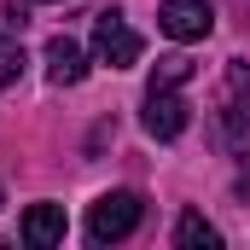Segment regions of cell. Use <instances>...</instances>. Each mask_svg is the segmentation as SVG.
Wrapping results in <instances>:
<instances>
[{"label": "cell", "instance_id": "obj_6", "mask_svg": "<svg viewBox=\"0 0 250 250\" xmlns=\"http://www.w3.org/2000/svg\"><path fill=\"white\" fill-rule=\"evenodd\" d=\"M47 76H53V87H76L87 76V59H82V47L70 35H53L47 41Z\"/></svg>", "mask_w": 250, "mask_h": 250}, {"label": "cell", "instance_id": "obj_5", "mask_svg": "<svg viewBox=\"0 0 250 250\" xmlns=\"http://www.w3.org/2000/svg\"><path fill=\"white\" fill-rule=\"evenodd\" d=\"M64 239V204H29L23 215V245L29 250H53Z\"/></svg>", "mask_w": 250, "mask_h": 250}, {"label": "cell", "instance_id": "obj_8", "mask_svg": "<svg viewBox=\"0 0 250 250\" xmlns=\"http://www.w3.org/2000/svg\"><path fill=\"white\" fill-rule=\"evenodd\" d=\"M192 76V59L187 53H169V59H157V70H151V87H181Z\"/></svg>", "mask_w": 250, "mask_h": 250}, {"label": "cell", "instance_id": "obj_7", "mask_svg": "<svg viewBox=\"0 0 250 250\" xmlns=\"http://www.w3.org/2000/svg\"><path fill=\"white\" fill-rule=\"evenodd\" d=\"M175 245H187V250H215V245H221V233H215L204 215H192V209H187V215L175 221Z\"/></svg>", "mask_w": 250, "mask_h": 250}, {"label": "cell", "instance_id": "obj_1", "mask_svg": "<svg viewBox=\"0 0 250 250\" xmlns=\"http://www.w3.org/2000/svg\"><path fill=\"white\" fill-rule=\"evenodd\" d=\"M140 215H146L140 192H105V198L87 209V239H93V245H117V239H128V233L140 227Z\"/></svg>", "mask_w": 250, "mask_h": 250}, {"label": "cell", "instance_id": "obj_3", "mask_svg": "<svg viewBox=\"0 0 250 250\" xmlns=\"http://www.w3.org/2000/svg\"><path fill=\"white\" fill-rule=\"evenodd\" d=\"M157 29L169 41H204L215 29V6L209 0H163L157 6Z\"/></svg>", "mask_w": 250, "mask_h": 250}, {"label": "cell", "instance_id": "obj_2", "mask_svg": "<svg viewBox=\"0 0 250 250\" xmlns=\"http://www.w3.org/2000/svg\"><path fill=\"white\" fill-rule=\"evenodd\" d=\"M140 53H146V41L134 35V23H128L117 6L93 18V59H99V64H111V70H128V64H140Z\"/></svg>", "mask_w": 250, "mask_h": 250}, {"label": "cell", "instance_id": "obj_4", "mask_svg": "<svg viewBox=\"0 0 250 250\" xmlns=\"http://www.w3.org/2000/svg\"><path fill=\"white\" fill-rule=\"evenodd\" d=\"M192 123V105L181 99V87H146V134L151 140H181Z\"/></svg>", "mask_w": 250, "mask_h": 250}, {"label": "cell", "instance_id": "obj_9", "mask_svg": "<svg viewBox=\"0 0 250 250\" xmlns=\"http://www.w3.org/2000/svg\"><path fill=\"white\" fill-rule=\"evenodd\" d=\"M18 76H23V47H18V41H6V35H0V87H12V82H18Z\"/></svg>", "mask_w": 250, "mask_h": 250}]
</instances>
